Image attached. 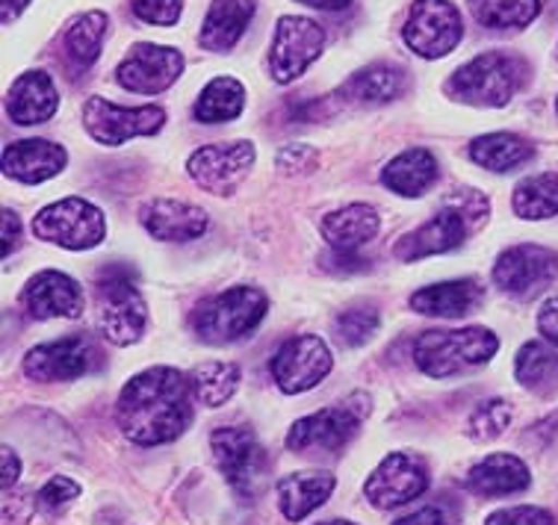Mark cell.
Returning a JSON list of instances; mask_svg holds the SVG:
<instances>
[{
  "label": "cell",
  "mask_w": 558,
  "mask_h": 525,
  "mask_svg": "<svg viewBox=\"0 0 558 525\" xmlns=\"http://www.w3.org/2000/svg\"><path fill=\"white\" fill-rule=\"evenodd\" d=\"M337 478L331 473H293L278 481V508L287 516V523H302L305 516L328 502L335 493Z\"/></svg>",
  "instance_id": "cell-26"
},
{
  "label": "cell",
  "mask_w": 558,
  "mask_h": 525,
  "mask_svg": "<svg viewBox=\"0 0 558 525\" xmlns=\"http://www.w3.org/2000/svg\"><path fill=\"white\" fill-rule=\"evenodd\" d=\"M535 157V145L518 133H485L470 145V160L487 172H514Z\"/></svg>",
  "instance_id": "cell-30"
},
{
  "label": "cell",
  "mask_w": 558,
  "mask_h": 525,
  "mask_svg": "<svg viewBox=\"0 0 558 525\" xmlns=\"http://www.w3.org/2000/svg\"><path fill=\"white\" fill-rule=\"evenodd\" d=\"M81 496V485L69 478V475H53L48 485L41 487L39 496H36V502H39L41 511H48V514H60L62 508H69Z\"/></svg>",
  "instance_id": "cell-39"
},
{
  "label": "cell",
  "mask_w": 558,
  "mask_h": 525,
  "mask_svg": "<svg viewBox=\"0 0 558 525\" xmlns=\"http://www.w3.org/2000/svg\"><path fill=\"white\" fill-rule=\"evenodd\" d=\"M60 107V95L53 86L51 74L45 71H27L12 83L7 91V115L12 124H41L51 122Z\"/></svg>",
  "instance_id": "cell-21"
},
{
  "label": "cell",
  "mask_w": 558,
  "mask_h": 525,
  "mask_svg": "<svg viewBox=\"0 0 558 525\" xmlns=\"http://www.w3.org/2000/svg\"><path fill=\"white\" fill-rule=\"evenodd\" d=\"M323 269L335 274H355V272H366L369 269V262L361 257L357 252H331L323 257Z\"/></svg>",
  "instance_id": "cell-44"
},
{
  "label": "cell",
  "mask_w": 558,
  "mask_h": 525,
  "mask_svg": "<svg viewBox=\"0 0 558 525\" xmlns=\"http://www.w3.org/2000/svg\"><path fill=\"white\" fill-rule=\"evenodd\" d=\"M369 411L373 399L366 393L345 395L343 402L295 419L287 431V449L295 455H337L355 440Z\"/></svg>",
  "instance_id": "cell-4"
},
{
  "label": "cell",
  "mask_w": 558,
  "mask_h": 525,
  "mask_svg": "<svg viewBox=\"0 0 558 525\" xmlns=\"http://www.w3.org/2000/svg\"><path fill=\"white\" fill-rule=\"evenodd\" d=\"M378 325H381L378 307H373V304H357V307H349V310L337 316L335 331L340 337V343L355 349V345L369 343L376 337Z\"/></svg>",
  "instance_id": "cell-37"
},
{
  "label": "cell",
  "mask_w": 558,
  "mask_h": 525,
  "mask_svg": "<svg viewBox=\"0 0 558 525\" xmlns=\"http://www.w3.org/2000/svg\"><path fill=\"white\" fill-rule=\"evenodd\" d=\"M473 19L487 30H520L541 15V0H470Z\"/></svg>",
  "instance_id": "cell-36"
},
{
  "label": "cell",
  "mask_w": 558,
  "mask_h": 525,
  "mask_svg": "<svg viewBox=\"0 0 558 525\" xmlns=\"http://www.w3.org/2000/svg\"><path fill=\"white\" fill-rule=\"evenodd\" d=\"M245 110V86L234 77H216L202 89L195 101V122L222 124L240 119Z\"/></svg>",
  "instance_id": "cell-32"
},
{
  "label": "cell",
  "mask_w": 558,
  "mask_h": 525,
  "mask_svg": "<svg viewBox=\"0 0 558 525\" xmlns=\"http://www.w3.org/2000/svg\"><path fill=\"white\" fill-rule=\"evenodd\" d=\"M0 464H3V469H0V473H3L0 475V485H3V490H12L21 475V457L15 455V449H12V445H3V452H0Z\"/></svg>",
  "instance_id": "cell-46"
},
{
  "label": "cell",
  "mask_w": 558,
  "mask_h": 525,
  "mask_svg": "<svg viewBox=\"0 0 558 525\" xmlns=\"http://www.w3.org/2000/svg\"><path fill=\"white\" fill-rule=\"evenodd\" d=\"M21 219H19V212H12V210H3V224H0V236H3V245H0V254L3 257H10L15 248L21 245Z\"/></svg>",
  "instance_id": "cell-45"
},
{
  "label": "cell",
  "mask_w": 558,
  "mask_h": 525,
  "mask_svg": "<svg viewBox=\"0 0 558 525\" xmlns=\"http://www.w3.org/2000/svg\"><path fill=\"white\" fill-rule=\"evenodd\" d=\"M254 166L252 142H219V145H204L190 157L186 169L195 186H202L210 195H234L245 174Z\"/></svg>",
  "instance_id": "cell-13"
},
{
  "label": "cell",
  "mask_w": 558,
  "mask_h": 525,
  "mask_svg": "<svg viewBox=\"0 0 558 525\" xmlns=\"http://www.w3.org/2000/svg\"><path fill=\"white\" fill-rule=\"evenodd\" d=\"M428 485H432V473L423 457L411 452H390L366 478L364 496L378 511H393L420 499Z\"/></svg>",
  "instance_id": "cell-10"
},
{
  "label": "cell",
  "mask_w": 558,
  "mask_h": 525,
  "mask_svg": "<svg viewBox=\"0 0 558 525\" xmlns=\"http://www.w3.org/2000/svg\"><path fill=\"white\" fill-rule=\"evenodd\" d=\"M556 112H558V101H556Z\"/></svg>",
  "instance_id": "cell-51"
},
{
  "label": "cell",
  "mask_w": 558,
  "mask_h": 525,
  "mask_svg": "<svg viewBox=\"0 0 558 525\" xmlns=\"http://www.w3.org/2000/svg\"><path fill=\"white\" fill-rule=\"evenodd\" d=\"M33 233L45 243L60 245L69 252H86L104 243L107 222L104 212L86 198H62L33 219Z\"/></svg>",
  "instance_id": "cell-8"
},
{
  "label": "cell",
  "mask_w": 558,
  "mask_h": 525,
  "mask_svg": "<svg viewBox=\"0 0 558 525\" xmlns=\"http://www.w3.org/2000/svg\"><path fill=\"white\" fill-rule=\"evenodd\" d=\"M508 425H511V404L506 399H487V402L476 404V411L470 414L468 435L478 443H490L506 431Z\"/></svg>",
  "instance_id": "cell-38"
},
{
  "label": "cell",
  "mask_w": 558,
  "mask_h": 525,
  "mask_svg": "<svg viewBox=\"0 0 558 525\" xmlns=\"http://www.w3.org/2000/svg\"><path fill=\"white\" fill-rule=\"evenodd\" d=\"M325 243L337 252H357L378 236L381 216L373 204H349L343 210L328 212L323 219Z\"/></svg>",
  "instance_id": "cell-25"
},
{
  "label": "cell",
  "mask_w": 558,
  "mask_h": 525,
  "mask_svg": "<svg viewBox=\"0 0 558 525\" xmlns=\"http://www.w3.org/2000/svg\"><path fill=\"white\" fill-rule=\"evenodd\" d=\"M98 298V331L112 345H133L145 333L148 307L140 286L133 283V272L122 266H110L95 278Z\"/></svg>",
  "instance_id": "cell-6"
},
{
  "label": "cell",
  "mask_w": 558,
  "mask_h": 525,
  "mask_svg": "<svg viewBox=\"0 0 558 525\" xmlns=\"http://www.w3.org/2000/svg\"><path fill=\"white\" fill-rule=\"evenodd\" d=\"M101 361L98 349L86 337H62L53 343L36 345L24 357V375L39 384H57V381H77L89 375Z\"/></svg>",
  "instance_id": "cell-16"
},
{
  "label": "cell",
  "mask_w": 558,
  "mask_h": 525,
  "mask_svg": "<svg viewBox=\"0 0 558 525\" xmlns=\"http://www.w3.org/2000/svg\"><path fill=\"white\" fill-rule=\"evenodd\" d=\"M254 19V0H214L204 15L198 41L207 51H231L243 39L245 27Z\"/></svg>",
  "instance_id": "cell-28"
},
{
  "label": "cell",
  "mask_w": 558,
  "mask_h": 525,
  "mask_svg": "<svg viewBox=\"0 0 558 525\" xmlns=\"http://www.w3.org/2000/svg\"><path fill=\"white\" fill-rule=\"evenodd\" d=\"M405 45L423 60H440L458 48L464 21L449 0H414L405 21Z\"/></svg>",
  "instance_id": "cell-9"
},
{
  "label": "cell",
  "mask_w": 558,
  "mask_h": 525,
  "mask_svg": "<svg viewBox=\"0 0 558 525\" xmlns=\"http://www.w3.org/2000/svg\"><path fill=\"white\" fill-rule=\"evenodd\" d=\"M405 89V71L390 62H373L340 86V98L355 103H390Z\"/></svg>",
  "instance_id": "cell-29"
},
{
  "label": "cell",
  "mask_w": 558,
  "mask_h": 525,
  "mask_svg": "<svg viewBox=\"0 0 558 525\" xmlns=\"http://www.w3.org/2000/svg\"><path fill=\"white\" fill-rule=\"evenodd\" d=\"M316 151L311 145H287L284 151H278V169L290 174H305L316 166Z\"/></svg>",
  "instance_id": "cell-43"
},
{
  "label": "cell",
  "mask_w": 558,
  "mask_h": 525,
  "mask_svg": "<svg viewBox=\"0 0 558 525\" xmlns=\"http://www.w3.org/2000/svg\"><path fill=\"white\" fill-rule=\"evenodd\" d=\"M393 525H461V511L449 499H435L411 514L399 516Z\"/></svg>",
  "instance_id": "cell-40"
},
{
  "label": "cell",
  "mask_w": 558,
  "mask_h": 525,
  "mask_svg": "<svg viewBox=\"0 0 558 525\" xmlns=\"http://www.w3.org/2000/svg\"><path fill=\"white\" fill-rule=\"evenodd\" d=\"M538 328L541 333H544V340L558 345V295L556 298H549V302L541 307Z\"/></svg>",
  "instance_id": "cell-47"
},
{
  "label": "cell",
  "mask_w": 558,
  "mask_h": 525,
  "mask_svg": "<svg viewBox=\"0 0 558 525\" xmlns=\"http://www.w3.org/2000/svg\"><path fill=\"white\" fill-rule=\"evenodd\" d=\"M335 369V357L331 349L314 337V333H302L287 340L272 357V378L278 390L287 395H299L314 390L328 378Z\"/></svg>",
  "instance_id": "cell-12"
},
{
  "label": "cell",
  "mask_w": 558,
  "mask_h": 525,
  "mask_svg": "<svg viewBox=\"0 0 558 525\" xmlns=\"http://www.w3.org/2000/svg\"><path fill=\"white\" fill-rule=\"evenodd\" d=\"M325 48V33L316 21L305 15H287L278 21L272 39V51H269V71H272L275 83H293L302 77L311 62L319 60Z\"/></svg>",
  "instance_id": "cell-14"
},
{
  "label": "cell",
  "mask_w": 558,
  "mask_h": 525,
  "mask_svg": "<svg viewBox=\"0 0 558 525\" xmlns=\"http://www.w3.org/2000/svg\"><path fill=\"white\" fill-rule=\"evenodd\" d=\"M511 204H514V212L526 222H541V219L558 216V174L544 172L520 181Z\"/></svg>",
  "instance_id": "cell-35"
},
{
  "label": "cell",
  "mask_w": 558,
  "mask_h": 525,
  "mask_svg": "<svg viewBox=\"0 0 558 525\" xmlns=\"http://www.w3.org/2000/svg\"><path fill=\"white\" fill-rule=\"evenodd\" d=\"M485 525H558V523L547 508L518 505V508H502V511H497V514H490Z\"/></svg>",
  "instance_id": "cell-42"
},
{
  "label": "cell",
  "mask_w": 558,
  "mask_h": 525,
  "mask_svg": "<svg viewBox=\"0 0 558 525\" xmlns=\"http://www.w3.org/2000/svg\"><path fill=\"white\" fill-rule=\"evenodd\" d=\"M526 62L511 51H485L449 77L447 91L470 107H506L526 83Z\"/></svg>",
  "instance_id": "cell-3"
},
{
  "label": "cell",
  "mask_w": 558,
  "mask_h": 525,
  "mask_svg": "<svg viewBox=\"0 0 558 525\" xmlns=\"http://www.w3.org/2000/svg\"><path fill=\"white\" fill-rule=\"evenodd\" d=\"M210 449L219 473L243 502H254L266 490V461L264 443L257 440L248 425H222L210 435Z\"/></svg>",
  "instance_id": "cell-7"
},
{
  "label": "cell",
  "mask_w": 558,
  "mask_h": 525,
  "mask_svg": "<svg viewBox=\"0 0 558 525\" xmlns=\"http://www.w3.org/2000/svg\"><path fill=\"white\" fill-rule=\"evenodd\" d=\"M295 3H305V7H314V10H323V12H340L345 10L352 0H295Z\"/></svg>",
  "instance_id": "cell-48"
},
{
  "label": "cell",
  "mask_w": 558,
  "mask_h": 525,
  "mask_svg": "<svg viewBox=\"0 0 558 525\" xmlns=\"http://www.w3.org/2000/svg\"><path fill=\"white\" fill-rule=\"evenodd\" d=\"M485 298V290L476 278H461V281H444L423 286L411 295V310L437 319H461L476 310Z\"/></svg>",
  "instance_id": "cell-23"
},
{
  "label": "cell",
  "mask_w": 558,
  "mask_h": 525,
  "mask_svg": "<svg viewBox=\"0 0 558 525\" xmlns=\"http://www.w3.org/2000/svg\"><path fill=\"white\" fill-rule=\"evenodd\" d=\"M69 154L45 139H19L3 148V174L19 183H45L65 169Z\"/></svg>",
  "instance_id": "cell-22"
},
{
  "label": "cell",
  "mask_w": 558,
  "mask_h": 525,
  "mask_svg": "<svg viewBox=\"0 0 558 525\" xmlns=\"http://www.w3.org/2000/svg\"><path fill=\"white\" fill-rule=\"evenodd\" d=\"M558 274V252L544 245H511L499 254L494 266V283L518 302H529L547 290Z\"/></svg>",
  "instance_id": "cell-11"
},
{
  "label": "cell",
  "mask_w": 558,
  "mask_h": 525,
  "mask_svg": "<svg viewBox=\"0 0 558 525\" xmlns=\"http://www.w3.org/2000/svg\"><path fill=\"white\" fill-rule=\"evenodd\" d=\"M143 224L151 240L160 243H190L207 231V212L195 204L174 202V198H154L143 207Z\"/></svg>",
  "instance_id": "cell-20"
},
{
  "label": "cell",
  "mask_w": 558,
  "mask_h": 525,
  "mask_svg": "<svg viewBox=\"0 0 558 525\" xmlns=\"http://www.w3.org/2000/svg\"><path fill=\"white\" fill-rule=\"evenodd\" d=\"M316 525H357V523H349V520H325V523H316Z\"/></svg>",
  "instance_id": "cell-50"
},
{
  "label": "cell",
  "mask_w": 558,
  "mask_h": 525,
  "mask_svg": "<svg viewBox=\"0 0 558 525\" xmlns=\"http://www.w3.org/2000/svg\"><path fill=\"white\" fill-rule=\"evenodd\" d=\"M183 0H131L133 15L151 27H172L181 19Z\"/></svg>",
  "instance_id": "cell-41"
},
{
  "label": "cell",
  "mask_w": 558,
  "mask_h": 525,
  "mask_svg": "<svg viewBox=\"0 0 558 525\" xmlns=\"http://www.w3.org/2000/svg\"><path fill=\"white\" fill-rule=\"evenodd\" d=\"M27 3H31V0H3V24L19 21L21 12L27 10Z\"/></svg>",
  "instance_id": "cell-49"
},
{
  "label": "cell",
  "mask_w": 558,
  "mask_h": 525,
  "mask_svg": "<svg viewBox=\"0 0 558 525\" xmlns=\"http://www.w3.org/2000/svg\"><path fill=\"white\" fill-rule=\"evenodd\" d=\"M514 375L520 387L535 395H553L558 390V345L532 340L518 352Z\"/></svg>",
  "instance_id": "cell-31"
},
{
  "label": "cell",
  "mask_w": 558,
  "mask_h": 525,
  "mask_svg": "<svg viewBox=\"0 0 558 525\" xmlns=\"http://www.w3.org/2000/svg\"><path fill=\"white\" fill-rule=\"evenodd\" d=\"M107 15L104 12H83L81 19L72 21V27L62 36V51L72 69L86 71L101 53L104 36H107Z\"/></svg>",
  "instance_id": "cell-33"
},
{
  "label": "cell",
  "mask_w": 558,
  "mask_h": 525,
  "mask_svg": "<svg viewBox=\"0 0 558 525\" xmlns=\"http://www.w3.org/2000/svg\"><path fill=\"white\" fill-rule=\"evenodd\" d=\"M183 74V57L166 45H133L128 60L119 65V83L136 95H160Z\"/></svg>",
  "instance_id": "cell-17"
},
{
  "label": "cell",
  "mask_w": 558,
  "mask_h": 525,
  "mask_svg": "<svg viewBox=\"0 0 558 525\" xmlns=\"http://www.w3.org/2000/svg\"><path fill=\"white\" fill-rule=\"evenodd\" d=\"M529 485H532V475H529V466L523 464V457L508 455V452L487 455L464 478V487L470 493L485 496V499L523 493V490H529Z\"/></svg>",
  "instance_id": "cell-24"
},
{
  "label": "cell",
  "mask_w": 558,
  "mask_h": 525,
  "mask_svg": "<svg viewBox=\"0 0 558 525\" xmlns=\"http://www.w3.org/2000/svg\"><path fill=\"white\" fill-rule=\"evenodd\" d=\"M499 352V337L490 328L473 325L458 331H423L414 343L416 369L428 378H452L485 366Z\"/></svg>",
  "instance_id": "cell-2"
},
{
  "label": "cell",
  "mask_w": 558,
  "mask_h": 525,
  "mask_svg": "<svg viewBox=\"0 0 558 525\" xmlns=\"http://www.w3.org/2000/svg\"><path fill=\"white\" fill-rule=\"evenodd\" d=\"M470 228L476 224L470 222L464 212L447 204L444 210L435 212V219H428L426 224H420L416 231L405 233L397 245H393V254L397 260L414 262L423 260V257H435V254H447L458 245H464Z\"/></svg>",
  "instance_id": "cell-18"
},
{
  "label": "cell",
  "mask_w": 558,
  "mask_h": 525,
  "mask_svg": "<svg viewBox=\"0 0 558 525\" xmlns=\"http://www.w3.org/2000/svg\"><path fill=\"white\" fill-rule=\"evenodd\" d=\"M269 298L257 286H231L204 298L193 310V331L207 345H231L245 340L266 319Z\"/></svg>",
  "instance_id": "cell-5"
},
{
  "label": "cell",
  "mask_w": 558,
  "mask_h": 525,
  "mask_svg": "<svg viewBox=\"0 0 558 525\" xmlns=\"http://www.w3.org/2000/svg\"><path fill=\"white\" fill-rule=\"evenodd\" d=\"M21 304L27 307V314L33 319H77L83 314V290L81 283L69 278L65 272H39L33 274L24 293H21Z\"/></svg>",
  "instance_id": "cell-19"
},
{
  "label": "cell",
  "mask_w": 558,
  "mask_h": 525,
  "mask_svg": "<svg viewBox=\"0 0 558 525\" xmlns=\"http://www.w3.org/2000/svg\"><path fill=\"white\" fill-rule=\"evenodd\" d=\"M437 174H440V166H437L435 154L428 148H408L381 169V183L390 193L420 198L435 186Z\"/></svg>",
  "instance_id": "cell-27"
},
{
  "label": "cell",
  "mask_w": 558,
  "mask_h": 525,
  "mask_svg": "<svg viewBox=\"0 0 558 525\" xmlns=\"http://www.w3.org/2000/svg\"><path fill=\"white\" fill-rule=\"evenodd\" d=\"M195 390L190 375L172 366H151L122 387L116 419L136 445L172 443L193 425Z\"/></svg>",
  "instance_id": "cell-1"
},
{
  "label": "cell",
  "mask_w": 558,
  "mask_h": 525,
  "mask_svg": "<svg viewBox=\"0 0 558 525\" xmlns=\"http://www.w3.org/2000/svg\"><path fill=\"white\" fill-rule=\"evenodd\" d=\"M190 381H193L195 402L204 407H222L243 381V369L236 364H225V361H210V364L195 366L190 373Z\"/></svg>",
  "instance_id": "cell-34"
},
{
  "label": "cell",
  "mask_w": 558,
  "mask_h": 525,
  "mask_svg": "<svg viewBox=\"0 0 558 525\" xmlns=\"http://www.w3.org/2000/svg\"><path fill=\"white\" fill-rule=\"evenodd\" d=\"M166 124V110L162 107H116L107 98H89L83 107V127L92 139L101 145H124L133 136H151L162 131Z\"/></svg>",
  "instance_id": "cell-15"
}]
</instances>
